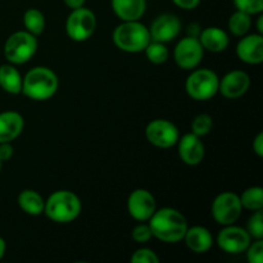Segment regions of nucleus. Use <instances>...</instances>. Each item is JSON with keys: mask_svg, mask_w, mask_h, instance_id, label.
I'll use <instances>...</instances> for the list:
<instances>
[{"mask_svg": "<svg viewBox=\"0 0 263 263\" xmlns=\"http://www.w3.org/2000/svg\"><path fill=\"white\" fill-rule=\"evenodd\" d=\"M149 222L152 234L164 243H177L184 239L187 230L186 218L174 208L156 210Z\"/></svg>", "mask_w": 263, "mask_h": 263, "instance_id": "nucleus-1", "label": "nucleus"}, {"mask_svg": "<svg viewBox=\"0 0 263 263\" xmlns=\"http://www.w3.org/2000/svg\"><path fill=\"white\" fill-rule=\"evenodd\" d=\"M58 86V77L48 67H35L22 79V92L32 100L50 99Z\"/></svg>", "mask_w": 263, "mask_h": 263, "instance_id": "nucleus-2", "label": "nucleus"}, {"mask_svg": "<svg viewBox=\"0 0 263 263\" xmlns=\"http://www.w3.org/2000/svg\"><path fill=\"white\" fill-rule=\"evenodd\" d=\"M151 32L138 21H123L113 31V43L126 53L143 51L151 43Z\"/></svg>", "mask_w": 263, "mask_h": 263, "instance_id": "nucleus-3", "label": "nucleus"}, {"mask_svg": "<svg viewBox=\"0 0 263 263\" xmlns=\"http://www.w3.org/2000/svg\"><path fill=\"white\" fill-rule=\"evenodd\" d=\"M44 213L54 222L68 223L76 220L81 213V200L74 193L59 190L53 193L45 202Z\"/></svg>", "mask_w": 263, "mask_h": 263, "instance_id": "nucleus-4", "label": "nucleus"}, {"mask_svg": "<svg viewBox=\"0 0 263 263\" xmlns=\"http://www.w3.org/2000/svg\"><path fill=\"white\" fill-rule=\"evenodd\" d=\"M37 50V40L27 31H17L5 41L4 54L13 64H23L30 61Z\"/></svg>", "mask_w": 263, "mask_h": 263, "instance_id": "nucleus-5", "label": "nucleus"}, {"mask_svg": "<svg viewBox=\"0 0 263 263\" xmlns=\"http://www.w3.org/2000/svg\"><path fill=\"white\" fill-rule=\"evenodd\" d=\"M220 79L211 69H197L186 80L185 89L187 95L194 100H210L218 91Z\"/></svg>", "mask_w": 263, "mask_h": 263, "instance_id": "nucleus-6", "label": "nucleus"}, {"mask_svg": "<svg viewBox=\"0 0 263 263\" xmlns=\"http://www.w3.org/2000/svg\"><path fill=\"white\" fill-rule=\"evenodd\" d=\"M97 27V18L90 9L81 7L73 9L66 22V32L73 41L87 40L94 33Z\"/></svg>", "mask_w": 263, "mask_h": 263, "instance_id": "nucleus-7", "label": "nucleus"}, {"mask_svg": "<svg viewBox=\"0 0 263 263\" xmlns=\"http://www.w3.org/2000/svg\"><path fill=\"white\" fill-rule=\"evenodd\" d=\"M241 203L235 193H221L212 203V216L220 225H233L241 213Z\"/></svg>", "mask_w": 263, "mask_h": 263, "instance_id": "nucleus-8", "label": "nucleus"}, {"mask_svg": "<svg viewBox=\"0 0 263 263\" xmlns=\"http://www.w3.org/2000/svg\"><path fill=\"white\" fill-rule=\"evenodd\" d=\"M204 49L199 39L186 36L177 43L174 50V58L177 66L184 69H193L199 66L203 59Z\"/></svg>", "mask_w": 263, "mask_h": 263, "instance_id": "nucleus-9", "label": "nucleus"}, {"mask_svg": "<svg viewBox=\"0 0 263 263\" xmlns=\"http://www.w3.org/2000/svg\"><path fill=\"white\" fill-rule=\"evenodd\" d=\"M146 140L157 148H171L179 140V130L167 120H154L145 128Z\"/></svg>", "mask_w": 263, "mask_h": 263, "instance_id": "nucleus-10", "label": "nucleus"}, {"mask_svg": "<svg viewBox=\"0 0 263 263\" xmlns=\"http://www.w3.org/2000/svg\"><path fill=\"white\" fill-rule=\"evenodd\" d=\"M252 236L244 229L238 226L228 225L220 231L217 236V244L226 253L238 254L247 251L251 244Z\"/></svg>", "mask_w": 263, "mask_h": 263, "instance_id": "nucleus-11", "label": "nucleus"}, {"mask_svg": "<svg viewBox=\"0 0 263 263\" xmlns=\"http://www.w3.org/2000/svg\"><path fill=\"white\" fill-rule=\"evenodd\" d=\"M157 204L153 194L145 189H136L127 199V211L136 221H148L156 212Z\"/></svg>", "mask_w": 263, "mask_h": 263, "instance_id": "nucleus-12", "label": "nucleus"}, {"mask_svg": "<svg viewBox=\"0 0 263 263\" xmlns=\"http://www.w3.org/2000/svg\"><path fill=\"white\" fill-rule=\"evenodd\" d=\"M180 31H181V21L175 14L166 13V14L158 15L153 21L149 32L154 41L168 43L179 36Z\"/></svg>", "mask_w": 263, "mask_h": 263, "instance_id": "nucleus-13", "label": "nucleus"}, {"mask_svg": "<svg viewBox=\"0 0 263 263\" xmlns=\"http://www.w3.org/2000/svg\"><path fill=\"white\" fill-rule=\"evenodd\" d=\"M251 79L243 71H231L223 76L218 85V91L228 99L240 98L248 91Z\"/></svg>", "mask_w": 263, "mask_h": 263, "instance_id": "nucleus-14", "label": "nucleus"}, {"mask_svg": "<svg viewBox=\"0 0 263 263\" xmlns=\"http://www.w3.org/2000/svg\"><path fill=\"white\" fill-rule=\"evenodd\" d=\"M179 156L185 164L197 166L204 158V145L195 134H185L179 139Z\"/></svg>", "mask_w": 263, "mask_h": 263, "instance_id": "nucleus-15", "label": "nucleus"}, {"mask_svg": "<svg viewBox=\"0 0 263 263\" xmlns=\"http://www.w3.org/2000/svg\"><path fill=\"white\" fill-rule=\"evenodd\" d=\"M239 59L248 64H259L263 62L262 33L244 36L236 46Z\"/></svg>", "mask_w": 263, "mask_h": 263, "instance_id": "nucleus-16", "label": "nucleus"}, {"mask_svg": "<svg viewBox=\"0 0 263 263\" xmlns=\"http://www.w3.org/2000/svg\"><path fill=\"white\" fill-rule=\"evenodd\" d=\"M25 121L17 112L7 110L0 113V143H10L22 133Z\"/></svg>", "mask_w": 263, "mask_h": 263, "instance_id": "nucleus-17", "label": "nucleus"}, {"mask_svg": "<svg viewBox=\"0 0 263 263\" xmlns=\"http://www.w3.org/2000/svg\"><path fill=\"white\" fill-rule=\"evenodd\" d=\"M184 240L186 247L190 251L195 253H205L212 248L213 236L203 226H194V228H187L186 233L184 235Z\"/></svg>", "mask_w": 263, "mask_h": 263, "instance_id": "nucleus-18", "label": "nucleus"}, {"mask_svg": "<svg viewBox=\"0 0 263 263\" xmlns=\"http://www.w3.org/2000/svg\"><path fill=\"white\" fill-rule=\"evenodd\" d=\"M113 12L122 21H139L145 13V0H112Z\"/></svg>", "mask_w": 263, "mask_h": 263, "instance_id": "nucleus-19", "label": "nucleus"}, {"mask_svg": "<svg viewBox=\"0 0 263 263\" xmlns=\"http://www.w3.org/2000/svg\"><path fill=\"white\" fill-rule=\"evenodd\" d=\"M199 41L203 49L213 53L223 51L229 46V36L218 27H207L199 33Z\"/></svg>", "mask_w": 263, "mask_h": 263, "instance_id": "nucleus-20", "label": "nucleus"}, {"mask_svg": "<svg viewBox=\"0 0 263 263\" xmlns=\"http://www.w3.org/2000/svg\"><path fill=\"white\" fill-rule=\"evenodd\" d=\"M18 204L21 210L25 213L31 216H39L44 212L45 208V202L43 197L35 190H23L18 195Z\"/></svg>", "mask_w": 263, "mask_h": 263, "instance_id": "nucleus-21", "label": "nucleus"}, {"mask_svg": "<svg viewBox=\"0 0 263 263\" xmlns=\"http://www.w3.org/2000/svg\"><path fill=\"white\" fill-rule=\"evenodd\" d=\"M0 86L9 94L22 92V77L15 67L10 64L0 66Z\"/></svg>", "mask_w": 263, "mask_h": 263, "instance_id": "nucleus-22", "label": "nucleus"}, {"mask_svg": "<svg viewBox=\"0 0 263 263\" xmlns=\"http://www.w3.org/2000/svg\"><path fill=\"white\" fill-rule=\"evenodd\" d=\"M241 207L249 211H261L263 208V189L261 186H252L244 190L243 194L239 197Z\"/></svg>", "mask_w": 263, "mask_h": 263, "instance_id": "nucleus-23", "label": "nucleus"}, {"mask_svg": "<svg viewBox=\"0 0 263 263\" xmlns=\"http://www.w3.org/2000/svg\"><path fill=\"white\" fill-rule=\"evenodd\" d=\"M23 25L26 31L32 33L33 36H37L43 33L45 28V18L44 14L37 9H28L23 14Z\"/></svg>", "mask_w": 263, "mask_h": 263, "instance_id": "nucleus-24", "label": "nucleus"}, {"mask_svg": "<svg viewBox=\"0 0 263 263\" xmlns=\"http://www.w3.org/2000/svg\"><path fill=\"white\" fill-rule=\"evenodd\" d=\"M252 26L251 14L241 10H236L234 14H231L229 20V30L235 36H244L249 31Z\"/></svg>", "mask_w": 263, "mask_h": 263, "instance_id": "nucleus-25", "label": "nucleus"}, {"mask_svg": "<svg viewBox=\"0 0 263 263\" xmlns=\"http://www.w3.org/2000/svg\"><path fill=\"white\" fill-rule=\"evenodd\" d=\"M146 54V58L149 62L154 64H162L168 59L170 51L164 43H159V41H151L145 49H144Z\"/></svg>", "mask_w": 263, "mask_h": 263, "instance_id": "nucleus-26", "label": "nucleus"}, {"mask_svg": "<svg viewBox=\"0 0 263 263\" xmlns=\"http://www.w3.org/2000/svg\"><path fill=\"white\" fill-rule=\"evenodd\" d=\"M213 121L212 117L210 115H205V113H202V115H198L197 117L193 120L192 123V133L195 134L197 136H204L212 130Z\"/></svg>", "mask_w": 263, "mask_h": 263, "instance_id": "nucleus-27", "label": "nucleus"}, {"mask_svg": "<svg viewBox=\"0 0 263 263\" xmlns=\"http://www.w3.org/2000/svg\"><path fill=\"white\" fill-rule=\"evenodd\" d=\"M247 231L249 235L254 239H262L263 238V213L261 211H256L253 216L249 218L248 221V229Z\"/></svg>", "mask_w": 263, "mask_h": 263, "instance_id": "nucleus-28", "label": "nucleus"}, {"mask_svg": "<svg viewBox=\"0 0 263 263\" xmlns=\"http://www.w3.org/2000/svg\"><path fill=\"white\" fill-rule=\"evenodd\" d=\"M236 9L248 14H259L263 10V0H234Z\"/></svg>", "mask_w": 263, "mask_h": 263, "instance_id": "nucleus-29", "label": "nucleus"}, {"mask_svg": "<svg viewBox=\"0 0 263 263\" xmlns=\"http://www.w3.org/2000/svg\"><path fill=\"white\" fill-rule=\"evenodd\" d=\"M247 258L249 263H263V240L257 239L247 248Z\"/></svg>", "mask_w": 263, "mask_h": 263, "instance_id": "nucleus-30", "label": "nucleus"}, {"mask_svg": "<svg viewBox=\"0 0 263 263\" xmlns=\"http://www.w3.org/2000/svg\"><path fill=\"white\" fill-rule=\"evenodd\" d=\"M133 263H158L159 258L152 249L140 248L135 251V253L131 257Z\"/></svg>", "mask_w": 263, "mask_h": 263, "instance_id": "nucleus-31", "label": "nucleus"}, {"mask_svg": "<svg viewBox=\"0 0 263 263\" xmlns=\"http://www.w3.org/2000/svg\"><path fill=\"white\" fill-rule=\"evenodd\" d=\"M152 236H153V234H152L149 225L141 223V225H138L133 230V239L138 243H146V241L151 240Z\"/></svg>", "mask_w": 263, "mask_h": 263, "instance_id": "nucleus-32", "label": "nucleus"}, {"mask_svg": "<svg viewBox=\"0 0 263 263\" xmlns=\"http://www.w3.org/2000/svg\"><path fill=\"white\" fill-rule=\"evenodd\" d=\"M13 146L10 143H0V161L7 162L12 158Z\"/></svg>", "mask_w": 263, "mask_h": 263, "instance_id": "nucleus-33", "label": "nucleus"}, {"mask_svg": "<svg viewBox=\"0 0 263 263\" xmlns=\"http://www.w3.org/2000/svg\"><path fill=\"white\" fill-rule=\"evenodd\" d=\"M175 5L185 10H192L199 5L200 0H172Z\"/></svg>", "mask_w": 263, "mask_h": 263, "instance_id": "nucleus-34", "label": "nucleus"}, {"mask_svg": "<svg viewBox=\"0 0 263 263\" xmlns=\"http://www.w3.org/2000/svg\"><path fill=\"white\" fill-rule=\"evenodd\" d=\"M253 149L258 157H263V133H259L253 141Z\"/></svg>", "mask_w": 263, "mask_h": 263, "instance_id": "nucleus-35", "label": "nucleus"}, {"mask_svg": "<svg viewBox=\"0 0 263 263\" xmlns=\"http://www.w3.org/2000/svg\"><path fill=\"white\" fill-rule=\"evenodd\" d=\"M187 36H193V37H199V33H200V27L198 23H192V25H189V27H187Z\"/></svg>", "mask_w": 263, "mask_h": 263, "instance_id": "nucleus-36", "label": "nucleus"}, {"mask_svg": "<svg viewBox=\"0 0 263 263\" xmlns=\"http://www.w3.org/2000/svg\"><path fill=\"white\" fill-rule=\"evenodd\" d=\"M64 4L67 5L68 8H71L72 10L73 9H79V8L84 7L85 0H63Z\"/></svg>", "mask_w": 263, "mask_h": 263, "instance_id": "nucleus-37", "label": "nucleus"}, {"mask_svg": "<svg viewBox=\"0 0 263 263\" xmlns=\"http://www.w3.org/2000/svg\"><path fill=\"white\" fill-rule=\"evenodd\" d=\"M4 253H5V241L4 239L0 238V259L3 258Z\"/></svg>", "mask_w": 263, "mask_h": 263, "instance_id": "nucleus-38", "label": "nucleus"}, {"mask_svg": "<svg viewBox=\"0 0 263 263\" xmlns=\"http://www.w3.org/2000/svg\"><path fill=\"white\" fill-rule=\"evenodd\" d=\"M257 30H258L259 33L263 32V17L262 15L258 18V22H257Z\"/></svg>", "mask_w": 263, "mask_h": 263, "instance_id": "nucleus-39", "label": "nucleus"}, {"mask_svg": "<svg viewBox=\"0 0 263 263\" xmlns=\"http://www.w3.org/2000/svg\"><path fill=\"white\" fill-rule=\"evenodd\" d=\"M2 163H3V162H2V161H0V170H2Z\"/></svg>", "mask_w": 263, "mask_h": 263, "instance_id": "nucleus-40", "label": "nucleus"}]
</instances>
